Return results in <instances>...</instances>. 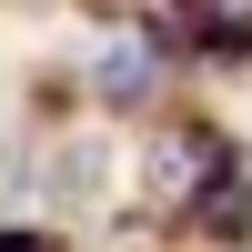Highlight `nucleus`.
<instances>
[{
    "mask_svg": "<svg viewBox=\"0 0 252 252\" xmlns=\"http://www.w3.org/2000/svg\"><path fill=\"white\" fill-rule=\"evenodd\" d=\"M222 172H232V152L212 121H161L141 141V202H161V212H202L222 192Z\"/></svg>",
    "mask_w": 252,
    "mask_h": 252,
    "instance_id": "nucleus-1",
    "label": "nucleus"
},
{
    "mask_svg": "<svg viewBox=\"0 0 252 252\" xmlns=\"http://www.w3.org/2000/svg\"><path fill=\"white\" fill-rule=\"evenodd\" d=\"M91 81H101V101H141V91L161 81V51H152L141 31H111L101 61H91Z\"/></svg>",
    "mask_w": 252,
    "mask_h": 252,
    "instance_id": "nucleus-2",
    "label": "nucleus"
},
{
    "mask_svg": "<svg viewBox=\"0 0 252 252\" xmlns=\"http://www.w3.org/2000/svg\"><path fill=\"white\" fill-rule=\"evenodd\" d=\"M202 10H212L222 31H252V0H202Z\"/></svg>",
    "mask_w": 252,
    "mask_h": 252,
    "instance_id": "nucleus-3",
    "label": "nucleus"
}]
</instances>
